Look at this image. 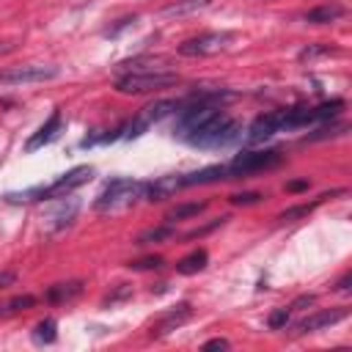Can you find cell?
<instances>
[{"label":"cell","mask_w":352,"mask_h":352,"mask_svg":"<svg viewBox=\"0 0 352 352\" xmlns=\"http://www.w3.org/2000/svg\"><path fill=\"white\" fill-rule=\"evenodd\" d=\"M94 165H77L72 170H66L63 176H58L52 184H41V187H30V190H19V192H6L3 198L8 204H30V201H55L63 195H72L77 187L88 184L94 179Z\"/></svg>","instance_id":"obj_1"},{"label":"cell","mask_w":352,"mask_h":352,"mask_svg":"<svg viewBox=\"0 0 352 352\" xmlns=\"http://www.w3.org/2000/svg\"><path fill=\"white\" fill-rule=\"evenodd\" d=\"M236 140H242V124L228 118L226 113H217L198 132H192L184 143H190L195 148H226V146H231Z\"/></svg>","instance_id":"obj_2"},{"label":"cell","mask_w":352,"mask_h":352,"mask_svg":"<svg viewBox=\"0 0 352 352\" xmlns=\"http://www.w3.org/2000/svg\"><path fill=\"white\" fill-rule=\"evenodd\" d=\"M143 190H146L143 182L118 176V179H113V182H107V184L102 187V192H99L96 201H94V209H96V212H113V209L129 206V204H135L138 198H143Z\"/></svg>","instance_id":"obj_3"},{"label":"cell","mask_w":352,"mask_h":352,"mask_svg":"<svg viewBox=\"0 0 352 352\" xmlns=\"http://www.w3.org/2000/svg\"><path fill=\"white\" fill-rule=\"evenodd\" d=\"M217 99H220V91L209 94L206 99H201V102H195V104H190V107H184V110H179V118H176L173 132H176L182 140H187V138H190L192 132H198L209 118H214L217 113H223L220 104H217Z\"/></svg>","instance_id":"obj_4"},{"label":"cell","mask_w":352,"mask_h":352,"mask_svg":"<svg viewBox=\"0 0 352 352\" xmlns=\"http://www.w3.org/2000/svg\"><path fill=\"white\" fill-rule=\"evenodd\" d=\"M179 82V74L173 72H132V74H121L116 80V91L118 94H126V96H135V94H148V91H160V88H168V85H176Z\"/></svg>","instance_id":"obj_5"},{"label":"cell","mask_w":352,"mask_h":352,"mask_svg":"<svg viewBox=\"0 0 352 352\" xmlns=\"http://www.w3.org/2000/svg\"><path fill=\"white\" fill-rule=\"evenodd\" d=\"M179 110V102L176 99H157V102H151V104H146V107H140L138 110V116L124 126V140H138L143 132H148L157 121H162L165 116H170V113H176Z\"/></svg>","instance_id":"obj_6"},{"label":"cell","mask_w":352,"mask_h":352,"mask_svg":"<svg viewBox=\"0 0 352 352\" xmlns=\"http://www.w3.org/2000/svg\"><path fill=\"white\" fill-rule=\"evenodd\" d=\"M280 160H283V157H280V151H278V148L242 151V154H236V157L226 165V176H228V179H236V176L256 173V170H267V168H275Z\"/></svg>","instance_id":"obj_7"},{"label":"cell","mask_w":352,"mask_h":352,"mask_svg":"<svg viewBox=\"0 0 352 352\" xmlns=\"http://www.w3.org/2000/svg\"><path fill=\"white\" fill-rule=\"evenodd\" d=\"M60 69L55 63H19L0 69V85H22V82H47L55 80Z\"/></svg>","instance_id":"obj_8"},{"label":"cell","mask_w":352,"mask_h":352,"mask_svg":"<svg viewBox=\"0 0 352 352\" xmlns=\"http://www.w3.org/2000/svg\"><path fill=\"white\" fill-rule=\"evenodd\" d=\"M234 44V33L226 30H212V33H201L195 38H187L179 44V55L187 58H204V55H217L223 50H228Z\"/></svg>","instance_id":"obj_9"},{"label":"cell","mask_w":352,"mask_h":352,"mask_svg":"<svg viewBox=\"0 0 352 352\" xmlns=\"http://www.w3.org/2000/svg\"><path fill=\"white\" fill-rule=\"evenodd\" d=\"M60 129H63V113L55 107L52 113H50V118L25 140V151L28 154H33V151H38V148H44L47 143H52L58 135H60Z\"/></svg>","instance_id":"obj_10"},{"label":"cell","mask_w":352,"mask_h":352,"mask_svg":"<svg viewBox=\"0 0 352 352\" xmlns=\"http://www.w3.org/2000/svg\"><path fill=\"white\" fill-rule=\"evenodd\" d=\"M275 132H280V110L256 116V118H253V124L245 129L242 140H245V143H250V146H256V143H264L267 138H272Z\"/></svg>","instance_id":"obj_11"},{"label":"cell","mask_w":352,"mask_h":352,"mask_svg":"<svg viewBox=\"0 0 352 352\" xmlns=\"http://www.w3.org/2000/svg\"><path fill=\"white\" fill-rule=\"evenodd\" d=\"M349 311L346 308H324V311H316L305 319L297 322V333H316V330H324V327H333L338 324L341 319H346Z\"/></svg>","instance_id":"obj_12"},{"label":"cell","mask_w":352,"mask_h":352,"mask_svg":"<svg viewBox=\"0 0 352 352\" xmlns=\"http://www.w3.org/2000/svg\"><path fill=\"white\" fill-rule=\"evenodd\" d=\"M77 212H80V198H74V195L55 198V206L50 209L47 223H50L52 231H60V228H66V226L77 217Z\"/></svg>","instance_id":"obj_13"},{"label":"cell","mask_w":352,"mask_h":352,"mask_svg":"<svg viewBox=\"0 0 352 352\" xmlns=\"http://www.w3.org/2000/svg\"><path fill=\"white\" fill-rule=\"evenodd\" d=\"M192 316V308H190V302H179V305H173L170 311H165L160 319H157V324L151 327V336H168L170 330H176V327H182L187 319Z\"/></svg>","instance_id":"obj_14"},{"label":"cell","mask_w":352,"mask_h":352,"mask_svg":"<svg viewBox=\"0 0 352 352\" xmlns=\"http://www.w3.org/2000/svg\"><path fill=\"white\" fill-rule=\"evenodd\" d=\"M182 187H184L182 173H176V176H160L157 182H148V184H146L143 198H148V201H162V198L173 195V192L182 190Z\"/></svg>","instance_id":"obj_15"},{"label":"cell","mask_w":352,"mask_h":352,"mask_svg":"<svg viewBox=\"0 0 352 352\" xmlns=\"http://www.w3.org/2000/svg\"><path fill=\"white\" fill-rule=\"evenodd\" d=\"M220 179H228V176H226V165H206V168H201V170L182 173L184 187H192V184H209V182H220Z\"/></svg>","instance_id":"obj_16"},{"label":"cell","mask_w":352,"mask_h":352,"mask_svg":"<svg viewBox=\"0 0 352 352\" xmlns=\"http://www.w3.org/2000/svg\"><path fill=\"white\" fill-rule=\"evenodd\" d=\"M168 66V58H132V60H121L118 63V72L124 74H138V72H165Z\"/></svg>","instance_id":"obj_17"},{"label":"cell","mask_w":352,"mask_h":352,"mask_svg":"<svg viewBox=\"0 0 352 352\" xmlns=\"http://www.w3.org/2000/svg\"><path fill=\"white\" fill-rule=\"evenodd\" d=\"M338 16H344V6L338 3H324V6H316L305 14V22L308 25H327V22H336Z\"/></svg>","instance_id":"obj_18"},{"label":"cell","mask_w":352,"mask_h":352,"mask_svg":"<svg viewBox=\"0 0 352 352\" xmlns=\"http://www.w3.org/2000/svg\"><path fill=\"white\" fill-rule=\"evenodd\" d=\"M80 292H82V280H66V283H52V286L44 292V297H47L50 302H69V300H74Z\"/></svg>","instance_id":"obj_19"},{"label":"cell","mask_w":352,"mask_h":352,"mask_svg":"<svg viewBox=\"0 0 352 352\" xmlns=\"http://www.w3.org/2000/svg\"><path fill=\"white\" fill-rule=\"evenodd\" d=\"M206 261H209V253L204 248H198V250H192V253H187V256H182L176 261V272L179 275H195V272H201L206 267Z\"/></svg>","instance_id":"obj_20"},{"label":"cell","mask_w":352,"mask_h":352,"mask_svg":"<svg viewBox=\"0 0 352 352\" xmlns=\"http://www.w3.org/2000/svg\"><path fill=\"white\" fill-rule=\"evenodd\" d=\"M173 234H176V231H173V223H165V226H154V228L140 231L135 242H138V245H148V242H168Z\"/></svg>","instance_id":"obj_21"},{"label":"cell","mask_w":352,"mask_h":352,"mask_svg":"<svg viewBox=\"0 0 352 352\" xmlns=\"http://www.w3.org/2000/svg\"><path fill=\"white\" fill-rule=\"evenodd\" d=\"M33 305H36V297H33V294H16V297L0 302V316H14V314L28 311V308H33Z\"/></svg>","instance_id":"obj_22"},{"label":"cell","mask_w":352,"mask_h":352,"mask_svg":"<svg viewBox=\"0 0 352 352\" xmlns=\"http://www.w3.org/2000/svg\"><path fill=\"white\" fill-rule=\"evenodd\" d=\"M336 192H338V190H336ZM336 192H330V195H336ZM330 195L324 192V195H319V198H316V201H311V204H300V206H292V209H283V212L278 214V220H283V223H289V220H297V217H305V214H311V212H314V209H316V206H319V204H322L324 198H330Z\"/></svg>","instance_id":"obj_23"},{"label":"cell","mask_w":352,"mask_h":352,"mask_svg":"<svg viewBox=\"0 0 352 352\" xmlns=\"http://www.w3.org/2000/svg\"><path fill=\"white\" fill-rule=\"evenodd\" d=\"M55 338H58V322H55L52 316L41 319V322L33 327V341H36V344H52Z\"/></svg>","instance_id":"obj_24"},{"label":"cell","mask_w":352,"mask_h":352,"mask_svg":"<svg viewBox=\"0 0 352 352\" xmlns=\"http://www.w3.org/2000/svg\"><path fill=\"white\" fill-rule=\"evenodd\" d=\"M206 209V201H192V204H179V206H173L168 214H165V220L168 223H176V220H184V217H195L198 212H204Z\"/></svg>","instance_id":"obj_25"},{"label":"cell","mask_w":352,"mask_h":352,"mask_svg":"<svg viewBox=\"0 0 352 352\" xmlns=\"http://www.w3.org/2000/svg\"><path fill=\"white\" fill-rule=\"evenodd\" d=\"M344 110V99H330V102H322L314 107V121H327V118H336L338 113Z\"/></svg>","instance_id":"obj_26"},{"label":"cell","mask_w":352,"mask_h":352,"mask_svg":"<svg viewBox=\"0 0 352 352\" xmlns=\"http://www.w3.org/2000/svg\"><path fill=\"white\" fill-rule=\"evenodd\" d=\"M129 294H132V283H116V289H113V292H107V294L102 297V308H107V305H116V302L126 300Z\"/></svg>","instance_id":"obj_27"},{"label":"cell","mask_w":352,"mask_h":352,"mask_svg":"<svg viewBox=\"0 0 352 352\" xmlns=\"http://www.w3.org/2000/svg\"><path fill=\"white\" fill-rule=\"evenodd\" d=\"M209 0H182V3H173V6H168L162 14L165 16H173V14H184V11H195V8H204Z\"/></svg>","instance_id":"obj_28"},{"label":"cell","mask_w":352,"mask_h":352,"mask_svg":"<svg viewBox=\"0 0 352 352\" xmlns=\"http://www.w3.org/2000/svg\"><path fill=\"white\" fill-rule=\"evenodd\" d=\"M165 261H162V256H146V258H138V261H129L126 267L129 270H160Z\"/></svg>","instance_id":"obj_29"},{"label":"cell","mask_w":352,"mask_h":352,"mask_svg":"<svg viewBox=\"0 0 352 352\" xmlns=\"http://www.w3.org/2000/svg\"><path fill=\"white\" fill-rule=\"evenodd\" d=\"M286 322H289V308H275L267 316V327L270 330H280V327H286Z\"/></svg>","instance_id":"obj_30"},{"label":"cell","mask_w":352,"mask_h":352,"mask_svg":"<svg viewBox=\"0 0 352 352\" xmlns=\"http://www.w3.org/2000/svg\"><path fill=\"white\" fill-rule=\"evenodd\" d=\"M327 52H336V50L327 47V44H308V47L300 52V60H308V58H316V55H327Z\"/></svg>","instance_id":"obj_31"},{"label":"cell","mask_w":352,"mask_h":352,"mask_svg":"<svg viewBox=\"0 0 352 352\" xmlns=\"http://www.w3.org/2000/svg\"><path fill=\"white\" fill-rule=\"evenodd\" d=\"M264 195L261 192H234L231 195V204H236V206H250V204H258Z\"/></svg>","instance_id":"obj_32"},{"label":"cell","mask_w":352,"mask_h":352,"mask_svg":"<svg viewBox=\"0 0 352 352\" xmlns=\"http://www.w3.org/2000/svg\"><path fill=\"white\" fill-rule=\"evenodd\" d=\"M228 217H217V220H212L209 226H201V228H192V231H187L184 234V239H195V236H204V234H209L212 228H217V226H223Z\"/></svg>","instance_id":"obj_33"},{"label":"cell","mask_w":352,"mask_h":352,"mask_svg":"<svg viewBox=\"0 0 352 352\" xmlns=\"http://www.w3.org/2000/svg\"><path fill=\"white\" fill-rule=\"evenodd\" d=\"M341 129H344V126H322V129L305 135V140H324V138H330V135H338Z\"/></svg>","instance_id":"obj_34"},{"label":"cell","mask_w":352,"mask_h":352,"mask_svg":"<svg viewBox=\"0 0 352 352\" xmlns=\"http://www.w3.org/2000/svg\"><path fill=\"white\" fill-rule=\"evenodd\" d=\"M135 22H138V16H124V19H118V25L107 28V30H104V36H110V38H113V36H118L124 28H129V25H135Z\"/></svg>","instance_id":"obj_35"},{"label":"cell","mask_w":352,"mask_h":352,"mask_svg":"<svg viewBox=\"0 0 352 352\" xmlns=\"http://www.w3.org/2000/svg\"><path fill=\"white\" fill-rule=\"evenodd\" d=\"M314 300H316L314 294H302V297H297V300L289 305V311H294V308H305V305H314Z\"/></svg>","instance_id":"obj_36"},{"label":"cell","mask_w":352,"mask_h":352,"mask_svg":"<svg viewBox=\"0 0 352 352\" xmlns=\"http://www.w3.org/2000/svg\"><path fill=\"white\" fill-rule=\"evenodd\" d=\"M16 280V272H11V270H0V292L6 289V286H11Z\"/></svg>","instance_id":"obj_37"},{"label":"cell","mask_w":352,"mask_h":352,"mask_svg":"<svg viewBox=\"0 0 352 352\" xmlns=\"http://www.w3.org/2000/svg\"><path fill=\"white\" fill-rule=\"evenodd\" d=\"M286 190H289V192H300V190H308V179H297V182H286Z\"/></svg>","instance_id":"obj_38"},{"label":"cell","mask_w":352,"mask_h":352,"mask_svg":"<svg viewBox=\"0 0 352 352\" xmlns=\"http://www.w3.org/2000/svg\"><path fill=\"white\" fill-rule=\"evenodd\" d=\"M231 344L226 341V338H212V341H206L204 344V349H228Z\"/></svg>","instance_id":"obj_39"},{"label":"cell","mask_w":352,"mask_h":352,"mask_svg":"<svg viewBox=\"0 0 352 352\" xmlns=\"http://www.w3.org/2000/svg\"><path fill=\"white\" fill-rule=\"evenodd\" d=\"M349 283H352V275L346 272V275H344V278L336 283V292H349Z\"/></svg>","instance_id":"obj_40"},{"label":"cell","mask_w":352,"mask_h":352,"mask_svg":"<svg viewBox=\"0 0 352 352\" xmlns=\"http://www.w3.org/2000/svg\"><path fill=\"white\" fill-rule=\"evenodd\" d=\"M14 47H16V41H0V55H3V52H11Z\"/></svg>","instance_id":"obj_41"}]
</instances>
